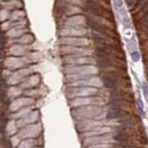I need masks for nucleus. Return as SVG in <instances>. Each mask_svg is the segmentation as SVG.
I'll return each instance as SVG.
<instances>
[{
    "label": "nucleus",
    "instance_id": "obj_1",
    "mask_svg": "<svg viewBox=\"0 0 148 148\" xmlns=\"http://www.w3.org/2000/svg\"><path fill=\"white\" fill-rule=\"evenodd\" d=\"M112 136L109 134H102V136H96L94 137H88L86 140H85V142L86 145H99V144H106L109 143L112 140Z\"/></svg>",
    "mask_w": 148,
    "mask_h": 148
},
{
    "label": "nucleus",
    "instance_id": "obj_2",
    "mask_svg": "<svg viewBox=\"0 0 148 148\" xmlns=\"http://www.w3.org/2000/svg\"><path fill=\"white\" fill-rule=\"evenodd\" d=\"M100 125L101 123L98 121L91 120V119H85V120H82L78 124V127L82 131H90L95 127H98V125Z\"/></svg>",
    "mask_w": 148,
    "mask_h": 148
},
{
    "label": "nucleus",
    "instance_id": "obj_3",
    "mask_svg": "<svg viewBox=\"0 0 148 148\" xmlns=\"http://www.w3.org/2000/svg\"><path fill=\"white\" fill-rule=\"evenodd\" d=\"M71 85L74 86H82V87H86L88 86H98V85L100 86V81H98L96 77L91 76L86 79H82L79 81L73 82Z\"/></svg>",
    "mask_w": 148,
    "mask_h": 148
},
{
    "label": "nucleus",
    "instance_id": "obj_4",
    "mask_svg": "<svg viewBox=\"0 0 148 148\" xmlns=\"http://www.w3.org/2000/svg\"><path fill=\"white\" fill-rule=\"evenodd\" d=\"M116 81L117 78L114 74L112 73H107L105 74L104 75L102 76V82H103V85L105 86L108 87V88H112L114 87L115 85H116Z\"/></svg>",
    "mask_w": 148,
    "mask_h": 148
},
{
    "label": "nucleus",
    "instance_id": "obj_5",
    "mask_svg": "<svg viewBox=\"0 0 148 148\" xmlns=\"http://www.w3.org/2000/svg\"><path fill=\"white\" fill-rule=\"evenodd\" d=\"M125 114L124 112H122L119 108L115 107H111L109 110L106 112V119L107 120H119L124 116Z\"/></svg>",
    "mask_w": 148,
    "mask_h": 148
},
{
    "label": "nucleus",
    "instance_id": "obj_6",
    "mask_svg": "<svg viewBox=\"0 0 148 148\" xmlns=\"http://www.w3.org/2000/svg\"><path fill=\"white\" fill-rule=\"evenodd\" d=\"M96 64L100 67H106L110 65V62L106 57V54L96 51Z\"/></svg>",
    "mask_w": 148,
    "mask_h": 148
},
{
    "label": "nucleus",
    "instance_id": "obj_7",
    "mask_svg": "<svg viewBox=\"0 0 148 148\" xmlns=\"http://www.w3.org/2000/svg\"><path fill=\"white\" fill-rule=\"evenodd\" d=\"M96 93V90L93 88H87V87H80L75 88L72 90L73 95H90Z\"/></svg>",
    "mask_w": 148,
    "mask_h": 148
},
{
    "label": "nucleus",
    "instance_id": "obj_8",
    "mask_svg": "<svg viewBox=\"0 0 148 148\" xmlns=\"http://www.w3.org/2000/svg\"><path fill=\"white\" fill-rule=\"evenodd\" d=\"M119 123L125 127H133L136 125V120L134 119L133 116L129 114H125L121 119H119Z\"/></svg>",
    "mask_w": 148,
    "mask_h": 148
},
{
    "label": "nucleus",
    "instance_id": "obj_9",
    "mask_svg": "<svg viewBox=\"0 0 148 148\" xmlns=\"http://www.w3.org/2000/svg\"><path fill=\"white\" fill-rule=\"evenodd\" d=\"M86 6L90 12L93 13V14L97 15V16L101 15V12H100L98 5H96L94 1H92V0H86Z\"/></svg>",
    "mask_w": 148,
    "mask_h": 148
},
{
    "label": "nucleus",
    "instance_id": "obj_10",
    "mask_svg": "<svg viewBox=\"0 0 148 148\" xmlns=\"http://www.w3.org/2000/svg\"><path fill=\"white\" fill-rule=\"evenodd\" d=\"M5 124H6V119H5V115L4 113L0 114V132L2 134L5 133Z\"/></svg>",
    "mask_w": 148,
    "mask_h": 148
},
{
    "label": "nucleus",
    "instance_id": "obj_11",
    "mask_svg": "<svg viewBox=\"0 0 148 148\" xmlns=\"http://www.w3.org/2000/svg\"><path fill=\"white\" fill-rule=\"evenodd\" d=\"M89 24L91 28H93L96 32H98V33H103V32H104V28H103L98 23H96L95 21H89Z\"/></svg>",
    "mask_w": 148,
    "mask_h": 148
},
{
    "label": "nucleus",
    "instance_id": "obj_12",
    "mask_svg": "<svg viewBox=\"0 0 148 148\" xmlns=\"http://www.w3.org/2000/svg\"><path fill=\"white\" fill-rule=\"evenodd\" d=\"M137 109H138V112L141 116H145V109H144V104L140 98L137 99Z\"/></svg>",
    "mask_w": 148,
    "mask_h": 148
},
{
    "label": "nucleus",
    "instance_id": "obj_13",
    "mask_svg": "<svg viewBox=\"0 0 148 148\" xmlns=\"http://www.w3.org/2000/svg\"><path fill=\"white\" fill-rule=\"evenodd\" d=\"M142 91H143V95L147 98L148 97V86L145 82L142 84Z\"/></svg>",
    "mask_w": 148,
    "mask_h": 148
},
{
    "label": "nucleus",
    "instance_id": "obj_14",
    "mask_svg": "<svg viewBox=\"0 0 148 148\" xmlns=\"http://www.w3.org/2000/svg\"><path fill=\"white\" fill-rule=\"evenodd\" d=\"M131 56H132V59H133L134 62H137L140 59V55H139L138 52H134V53H132Z\"/></svg>",
    "mask_w": 148,
    "mask_h": 148
}]
</instances>
